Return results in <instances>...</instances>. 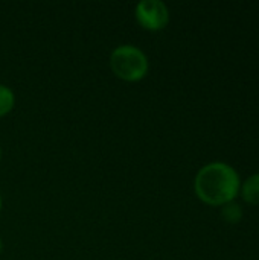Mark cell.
Listing matches in <instances>:
<instances>
[{"label":"cell","instance_id":"cell-1","mask_svg":"<svg viewBox=\"0 0 259 260\" xmlns=\"http://www.w3.org/2000/svg\"><path fill=\"white\" fill-rule=\"evenodd\" d=\"M241 178L235 168L224 161L205 165L194 178L197 198L211 207H223L240 195Z\"/></svg>","mask_w":259,"mask_h":260},{"label":"cell","instance_id":"cell-2","mask_svg":"<svg viewBox=\"0 0 259 260\" xmlns=\"http://www.w3.org/2000/svg\"><path fill=\"white\" fill-rule=\"evenodd\" d=\"M110 69L113 75L125 82L142 81L150 70L147 53L134 44H121L110 55Z\"/></svg>","mask_w":259,"mask_h":260},{"label":"cell","instance_id":"cell-3","mask_svg":"<svg viewBox=\"0 0 259 260\" xmlns=\"http://www.w3.org/2000/svg\"><path fill=\"white\" fill-rule=\"evenodd\" d=\"M134 18L142 29L157 32L168 26L169 9L162 0H140L134 8Z\"/></svg>","mask_w":259,"mask_h":260},{"label":"cell","instance_id":"cell-4","mask_svg":"<svg viewBox=\"0 0 259 260\" xmlns=\"http://www.w3.org/2000/svg\"><path fill=\"white\" fill-rule=\"evenodd\" d=\"M240 195L244 203L250 206H259V172L241 181Z\"/></svg>","mask_w":259,"mask_h":260},{"label":"cell","instance_id":"cell-5","mask_svg":"<svg viewBox=\"0 0 259 260\" xmlns=\"http://www.w3.org/2000/svg\"><path fill=\"white\" fill-rule=\"evenodd\" d=\"M15 107V94L14 91L5 85L0 84V117H5L6 114H9Z\"/></svg>","mask_w":259,"mask_h":260},{"label":"cell","instance_id":"cell-6","mask_svg":"<svg viewBox=\"0 0 259 260\" xmlns=\"http://www.w3.org/2000/svg\"><path fill=\"white\" fill-rule=\"evenodd\" d=\"M221 216L229 224H238L243 218V210L235 201H232L221 207Z\"/></svg>","mask_w":259,"mask_h":260},{"label":"cell","instance_id":"cell-7","mask_svg":"<svg viewBox=\"0 0 259 260\" xmlns=\"http://www.w3.org/2000/svg\"><path fill=\"white\" fill-rule=\"evenodd\" d=\"M2 207H3V201H2V195H0V213H2Z\"/></svg>","mask_w":259,"mask_h":260},{"label":"cell","instance_id":"cell-8","mask_svg":"<svg viewBox=\"0 0 259 260\" xmlns=\"http://www.w3.org/2000/svg\"><path fill=\"white\" fill-rule=\"evenodd\" d=\"M2 250H3V242H2V239H0V254H2Z\"/></svg>","mask_w":259,"mask_h":260},{"label":"cell","instance_id":"cell-9","mask_svg":"<svg viewBox=\"0 0 259 260\" xmlns=\"http://www.w3.org/2000/svg\"><path fill=\"white\" fill-rule=\"evenodd\" d=\"M0 161H2V148H0Z\"/></svg>","mask_w":259,"mask_h":260}]
</instances>
